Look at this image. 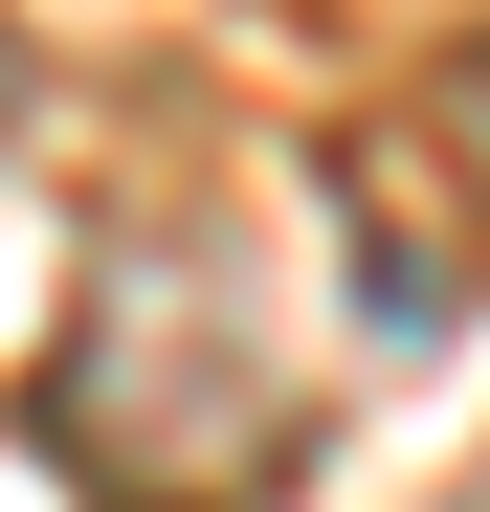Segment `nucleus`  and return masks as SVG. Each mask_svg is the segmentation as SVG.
<instances>
[{
  "label": "nucleus",
  "instance_id": "f257e3e1",
  "mask_svg": "<svg viewBox=\"0 0 490 512\" xmlns=\"http://www.w3.org/2000/svg\"><path fill=\"white\" fill-rule=\"evenodd\" d=\"M45 446L112 512H290L312 490V379L268 357V312L201 223H112V268L45 334Z\"/></svg>",
  "mask_w": 490,
  "mask_h": 512
},
{
  "label": "nucleus",
  "instance_id": "f03ea898",
  "mask_svg": "<svg viewBox=\"0 0 490 512\" xmlns=\"http://www.w3.org/2000/svg\"><path fill=\"white\" fill-rule=\"evenodd\" d=\"M401 156H424V179H446V268L490 290V23L424 67V90H401Z\"/></svg>",
  "mask_w": 490,
  "mask_h": 512
}]
</instances>
